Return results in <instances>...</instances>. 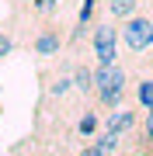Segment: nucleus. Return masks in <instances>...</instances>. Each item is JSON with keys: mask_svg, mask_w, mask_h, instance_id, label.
I'll return each mask as SVG.
<instances>
[{"mask_svg": "<svg viewBox=\"0 0 153 156\" xmlns=\"http://www.w3.org/2000/svg\"><path fill=\"white\" fill-rule=\"evenodd\" d=\"M73 87L80 97H94V66L73 59Z\"/></svg>", "mask_w": 153, "mask_h": 156, "instance_id": "obj_7", "label": "nucleus"}, {"mask_svg": "<svg viewBox=\"0 0 153 156\" xmlns=\"http://www.w3.org/2000/svg\"><path fill=\"white\" fill-rule=\"evenodd\" d=\"M132 153L153 156V111L143 115V122H139V128H136V146H132Z\"/></svg>", "mask_w": 153, "mask_h": 156, "instance_id": "obj_6", "label": "nucleus"}, {"mask_svg": "<svg viewBox=\"0 0 153 156\" xmlns=\"http://www.w3.org/2000/svg\"><path fill=\"white\" fill-rule=\"evenodd\" d=\"M91 56L101 66L122 62V31H118V21H111L108 14H101L91 24Z\"/></svg>", "mask_w": 153, "mask_h": 156, "instance_id": "obj_1", "label": "nucleus"}, {"mask_svg": "<svg viewBox=\"0 0 153 156\" xmlns=\"http://www.w3.org/2000/svg\"><path fill=\"white\" fill-rule=\"evenodd\" d=\"M70 45V31L56 21H46L42 28H35V35L28 38V52L38 59H59V52Z\"/></svg>", "mask_w": 153, "mask_h": 156, "instance_id": "obj_3", "label": "nucleus"}, {"mask_svg": "<svg viewBox=\"0 0 153 156\" xmlns=\"http://www.w3.org/2000/svg\"><path fill=\"white\" fill-rule=\"evenodd\" d=\"M118 31H122V49L129 56H143V52L153 49V14L150 11L132 14L129 21L118 24Z\"/></svg>", "mask_w": 153, "mask_h": 156, "instance_id": "obj_2", "label": "nucleus"}, {"mask_svg": "<svg viewBox=\"0 0 153 156\" xmlns=\"http://www.w3.org/2000/svg\"><path fill=\"white\" fill-rule=\"evenodd\" d=\"M77 156H104V153H101V146H97V142H87V146H80V149H77Z\"/></svg>", "mask_w": 153, "mask_h": 156, "instance_id": "obj_13", "label": "nucleus"}, {"mask_svg": "<svg viewBox=\"0 0 153 156\" xmlns=\"http://www.w3.org/2000/svg\"><path fill=\"white\" fill-rule=\"evenodd\" d=\"M24 7L31 11V17H42V21H52V14L59 11L63 0H21Z\"/></svg>", "mask_w": 153, "mask_h": 156, "instance_id": "obj_11", "label": "nucleus"}, {"mask_svg": "<svg viewBox=\"0 0 153 156\" xmlns=\"http://www.w3.org/2000/svg\"><path fill=\"white\" fill-rule=\"evenodd\" d=\"M11 52H14V38H11L4 28H0V59H7Z\"/></svg>", "mask_w": 153, "mask_h": 156, "instance_id": "obj_12", "label": "nucleus"}, {"mask_svg": "<svg viewBox=\"0 0 153 156\" xmlns=\"http://www.w3.org/2000/svg\"><path fill=\"white\" fill-rule=\"evenodd\" d=\"M0 115H4V108H0Z\"/></svg>", "mask_w": 153, "mask_h": 156, "instance_id": "obj_14", "label": "nucleus"}, {"mask_svg": "<svg viewBox=\"0 0 153 156\" xmlns=\"http://www.w3.org/2000/svg\"><path fill=\"white\" fill-rule=\"evenodd\" d=\"M101 115H104L101 108H87V111L77 118V135L80 139H94V135L101 132Z\"/></svg>", "mask_w": 153, "mask_h": 156, "instance_id": "obj_9", "label": "nucleus"}, {"mask_svg": "<svg viewBox=\"0 0 153 156\" xmlns=\"http://www.w3.org/2000/svg\"><path fill=\"white\" fill-rule=\"evenodd\" d=\"M143 11V0H108V4H104V14L108 17H111V21H129V17L132 14H139Z\"/></svg>", "mask_w": 153, "mask_h": 156, "instance_id": "obj_8", "label": "nucleus"}, {"mask_svg": "<svg viewBox=\"0 0 153 156\" xmlns=\"http://www.w3.org/2000/svg\"><path fill=\"white\" fill-rule=\"evenodd\" d=\"M132 104L139 111H153V76H139L132 83Z\"/></svg>", "mask_w": 153, "mask_h": 156, "instance_id": "obj_10", "label": "nucleus"}, {"mask_svg": "<svg viewBox=\"0 0 153 156\" xmlns=\"http://www.w3.org/2000/svg\"><path fill=\"white\" fill-rule=\"evenodd\" d=\"M125 97H129V80H122V83H111L104 90H94V104L101 108V111H115V108L125 104Z\"/></svg>", "mask_w": 153, "mask_h": 156, "instance_id": "obj_5", "label": "nucleus"}, {"mask_svg": "<svg viewBox=\"0 0 153 156\" xmlns=\"http://www.w3.org/2000/svg\"><path fill=\"white\" fill-rule=\"evenodd\" d=\"M104 128H111V132H118V135H136L139 108L136 104H122V108H115V111H108L104 115Z\"/></svg>", "mask_w": 153, "mask_h": 156, "instance_id": "obj_4", "label": "nucleus"}]
</instances>
